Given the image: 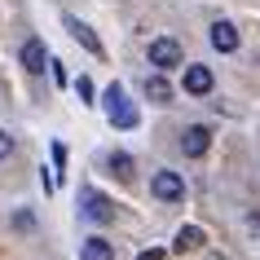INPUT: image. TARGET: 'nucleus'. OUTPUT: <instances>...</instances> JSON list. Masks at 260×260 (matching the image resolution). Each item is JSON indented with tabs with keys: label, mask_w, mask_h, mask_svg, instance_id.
Masks as SVG:
<instances>
[{
	"label": "nucleus",
	"mask_w": 260,
	"mask_h": 260,
	"mask_svg": "<svg viewBox=\"0 0 260 260\" xmlns=\"http://www.w3.org/2000/svg\"><path fill=\"white\" fill-rule=\"evenodd\" d=\"M9 150H14V137H9V133H0V159H9Z\"/></svg>",
	"instance_id": "nucleus-15"
},
{
	"label": "nucleus",
	"mask_w": 260,
	"mask_h": 260,
	"mask_svg": "<svg viewBox=\"0 0 260 260\" xmlns=\"http://www.w3.org/2000/svg\"><path fill=\"white\" fill-rule=\"evenodd\" d=\"M150 62H154V71L164 75V71H172V67H181L185 62V53H181V44L177 40H150Z\"/></svg>",
	"instance_id": "nucleus-3"
},
{
	"label": "nucleus",
	"mask_w": 260,
	"mask_h": 260,
	"mask_svg": "<svg viewBox=\"0 0 260 260\" xmlns=\"http://www.w3.org/2000/svg\"><path fill=\"white\" fill-rule=\"evenodd\" d=\"M80 260H115V247H110V238H84L80 247Z\"/></svg>",
	"instance_id": "nucleus-10"
},
{
	"label": "nucleus",
	"mask_w": 260,
	"mask_h": 260,
	"mask_svg": "<svg viewBox=\"0 0 260 260\" xmlns=\"http://www.w3.org/2000/svg\"><path fill=\"white\" fill-rule=\"evenodd\" d=\"M203 243H207V238H203V230H199V225H181L177 238H172V247H177L181 256H185V251H199Z\"/></svg>",
	"instance_id": "nucleus-9"
},
{
	"label": "nucleus",
	"mask_w": 260,
	"mask_h": 260,
	"mask_svg": "<svg viewBox=\"0 0 260 260\" xmlns=\"http://www.w3.org/2000/svg\"><path fill=\"white\" fill-rule=\"evenodd\" d=\"M137 260H164V251H154V247H150V251H141Z\"/></svg>",
	"instance_id": "nucleus-16"
},
{
	"label": "nucleus",
	"mask_w": 260,
	"mask_h": 260,
	"mask_svg": "<svg viewBox=\"0 0 260 260\" xmlns=\"http://www.w3.org/2000/svg\"><path fill=\"white\" fill-rule=\"evenodd\" d=\"M212 49H220V53H234V49H238V31H234L230 22H216V27H212Z\"/></svg>",
	"instance_id": "nucleus-11"
},
{
	"label": "nucleus",
	"mask_w": 260,
	"mask_h": 260,
	"mask_svg": "<svg viewBox=\"0 0 260 260\" xmlns=\"http://www.w3.org/2000/svg\"><path fill=\"white\" fill-rule=\"evenodd\" d=\"M212 84H216V80H212V71H207V67H185V93H190V97H207V93H212Z\"/></svg>",
	"instance_id": "nucleus-7"
},
{
	"label": "nucleus",
	"mask_w": 260,
	"mask_h": 260,
	"mask_svg": "<svg viewBox=\"0 0 260 260\" xmlns=\"http://www.w3.org/2000/svg\"><path fill=\"white\" fill-rule=\"evenodd\" d=\"M102 97H106V119L115 123V128H137V119H141V115H137V106H133V97L123 93L119 84H110V88H106Z\"/></svg>",
	"instance_id": "nucleus-1"
},
{
	"label": "nucleus",
	"mask_w": 260,
	"mask_h": 260,
	"mask_svg": "<svg viewBox=\"0 0 260 260\" xmlns=\"http://www.w3.org/2000/svg\"><path fill=\"white\" fill-rule=\"evenodd\" d=\"M67 31H71V36H75V40H80L93 57H102V53H106V49H102V40H97V31L88 27V22H80L75 14H67Z\"/></svg>",
	"instance_id": "nucleus-5"
},
{
	"label": "nucleus",
	"mask_w": 260,
	"mask_h": 260,
	"mask_svg": "<svg viewBox=\"0 0 260 260\" xmlns=\"http://www.w3.org/2000/svg\"><path fill=\"white\" fill-rule=\"evenodd\" d=\"M75 93H80V102H93V80L80 75V80H75Z\"/></svg>",
	"instance_id": "nucleus-14"
},
{
	"label": "nucleus",
	"mask_w": 260,
	"mask_h": 260,
	"mask_svg": "<svg viewBox=\"0 0 260 260\" xmlns=\"http://www.w3.org/2000/svg\"><path fill=\"white\" fill-rule=\"evenodd\" d=\"M150 190L159 203H181L185 199V181H181V172H172V168H164V172H154Z\"/></svg>",
	"instance_id": "nucleus-2"
},
{
	"label": "nucleus",
	"mask_w": 260,
	"mask_h": 260,
	"mask_svg": "<svg viewBox=\"0 0 260 260\" xmlns=\"http://www.w3.org/2000/svg\"><path fill=\"white\" fill-rule=\"evenodd\" d=\"M146 97H150V102H159V106H168V102H172V84L154 71V75H146Z\"/></svg>",
	"instance_id": "nucleus-12"
},
{
	"label": "nucleus",
	"mask_w": 260,
	"mask_h": 260,
	"mask_svg": "<svg viewBox=\"0 0 260 260\" xmlns=\"http://www.w3.org/2000/svg\"><path fill=\"white\" fill-rule=\"evenodd\" d=\"M22 67H27L31 75H44V67H49V53H44V40H27V44H22Z\"/></svg>",
	"instance_id": "nucleus-8"
},
{
	"label": "nucleus",
	"mask_w": 260,
	"mask_h": 260,
	"mask_svg": "<svg viewBox=\"0 0 260 260\" xmlns=\"http://www.w3.org/2000/svg\"><path fill=\"white\" fill-rule=\"evenodd\" d=\"M207 146H212V133H207L203 123L185 128V137H181V150H185V159H199V154H207Z\"/></svg>",
	"instance_id": "nucleus-6"
},
{
	"label": "nucleus",
	"mask_w": 260,
	"mask_h": 260,
	"mask_svg": "<svg viewBox=\"0 0 260 260\" xmlns=\"http://www.w3.org/2000/svg\"><path fill=\"white\" fill-rule=\"evenodd\" d=\"M110 172L119 181H133V154H110Z\"/></svg>",
	"instance_id": "nucleus-13"
},
{
	"label": "nucleus",
	"mask_w": 260,
	"mask_h": 260,
	"mask_svg": "<svg viewBox=\"0 0 260 260\" xmlns=\"http://www.w3.org/2000/svg\"><path fill=\"white\" fill-rule=\"evenodd\" d=\"M80 212L88 220H97V225H106V220H115V207H110V199L102 190H84L80 194Z\"/></svg>",
	"instance_id": "nucleus-4"
}]
</instances>
